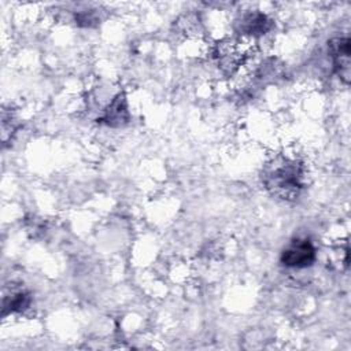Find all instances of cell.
<instances>
[{"instance_id": "1", "label": "cell", "mask_w": 351, "mask_h": 351, "mask_svg": "<svg viewBox=\"0 0 351 351\" xmlns=\"http://www.w3.org/2000/svg\"><path fill=\"white\" fill-rule=\"evenodd\" d=\"M262 181L266 189L280 199H295L302 189V169L295 160L274 159L263 171Z\"/></svg>"}, {"instance_id": "2", "label": "cell", "mask_w": 351, "mask_h": 351, "mask_svg": "<svg viewBox=\"0 0 351 351\" xmlns=\"http://www.w3.org/2000/svg\"><path fill=\"white\" fill-rule=\"evenodd\" d=\"M280 259L287 267L304 269L314 263L315 248L307 239H295L284 248Z\"/></svg>"}, {"instance_id": "3", "label": "cell", "mask_w": 351, "mask_h": 351, "mask_svg": "<svg viewBox=\"0 0 351 351\" xmlns=\"http://www.w3.org/2000/svg\"><path fill=\"white\" fill-rule=\"evenodd\" d=\"M329 51H330V56L333 60V69L336 71V74L339 75V78L344 82L348 84L350 82V75H351V70H350V38L348 37H337L333 38L329 43Z\"/></svg>"}, {"instance_id": "4", "label": "cell", "mask_w": 351, "mask_h": 351, "mask_svg": "<svg viewBox=\"0 0 351 351\" xmlns=\"http://www.w3.org/2000/svg\"><path fill=\"white\" fill-rule=\"evenodd\" d=\"M128 119V104H126V99L123 95H118L112 103L110 104V107L107 108V111L104 112L103 121H106V123L111 125V126H117L121 125L123 122H126Z\"/></svg>"}, {"instance_id": "5", "label": "cell", "mask_w": 351, "mask_h": 351, "mask_svg": "<svg viewBox=\"0 0 351 351\" xmlns=\"http://www.w3.org/2000/svg\"><path fill=\"white\" fill-rule=\"evenodd\" d=\"M270 27V21L261 12H251L243 18L241 32L250 36L263 34Z\"/></svg>"}, {"instance_id": "6", "label": "cell", "mask_w": 351, "mask_h": 351, "mask_svg": "<svg viewBox=\"0 0 351 351\" xmlns=\"http://www.w3.org/2000/svg\"><path fill=\"white\" fill-rule=\"evenodd\" d=\"M30 303V298L26 292H15L10 295V298H4L3 300V314L15 313L26 308Z\"/></svg>"}]
</instances>
